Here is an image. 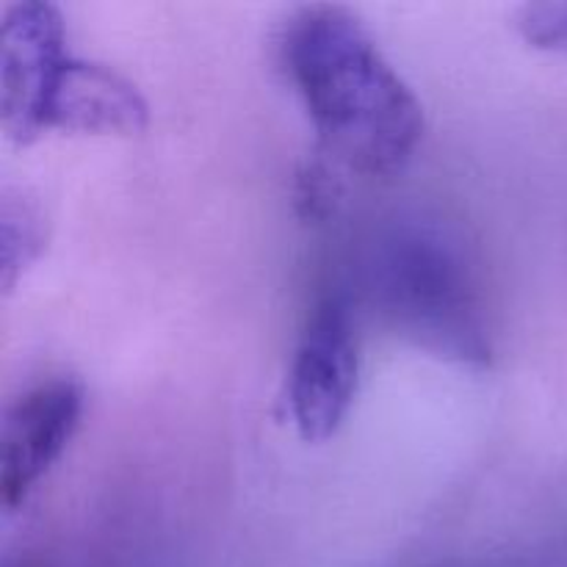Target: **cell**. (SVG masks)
Listing matches in <instances>:
<instances>
[{
    "label": "cell",
    "mask_w": 567,
    "mask_h": 567,
    "mask_svg": "<svg viewBox=\"0 0 567 567\" xmlns=\"http://www.w3.org/2000/svg\"><path fill=\"white\" fill-rule=\"evenodd\" d=\"M70 55L64 20L53 3L25 0L6 9L0 28L3 131L17 144L42 136L44 103Z\"/></svg>",
    "instance_id": "cell-4"
},
{
    "label": "cell",
    "mask_w": 567,
    "mask_h": 567,
    "mask_svg": "<svg viewBox=\"0 0 567 567\" xmlns=\"http://www.w3.org/2000/svg\"><path fill=\"white\" fill-rule=\"evenodd\" d=\"M365 299L391 330L452 363L482 369L493 343L474 271L430 221L385 227L365 255Z\"/></svg>",
    "instance_id": "cell-2"
},
{
    "label": "cell",
    "mask_w": 567,
    "mask_h": 567,
    "mask_svg": "<svg viewBox=\"0 0 567 567\" xmlns=\"http://www.w3.org/2000/svg\"><path fill=\"white\" fill-rule=\"evenodd\" d=\"M39 214L25 199L3 203V286H14V277L33 264L42 252V227Z\"/></svg>",
    "instance_id": "cell-7"
},
{
    "label": "cell",
    "mask_w": 567,
    "mask_h": 567,
    "mask_svg": "<svg viewBox=\"0 0 567 567\" xmlns=\"http://www.w3.org/2000/svg\"><path fill=\"white\" fill-rule=\"evenodd\" d=\"M147 103L133 83L103 64L70 55L44 103L42 133H138Z\"/></svg>",
    "instance_id": "cell-6"
},
{
    "label": "cell",
    "mask_w": 567,
    "mask_h": 567,
    "mask_svg": "<svg viewBox=\"0 0 567 567\" xmlns=\"http://www.w3.org/2000/svg\"><path fill=\"white\" fill-rule=\"evenodd\" d=\"M83 391L75 380L55 377L22 393L3 419L0 496L6 513H14L55 460L64 454L81 424Z\"/></svg>",
    "instance_id": "cell-5"
},
{
    "label": "cell",
    "mask_w": 567,
    "mask_h": 567,
    "mask_svg": "<svg viewBox=\"0 0 567 567\" xmlns=\"http://www.w3.org/2000/svg\"><path fill=\"white\" fill-rule=\"evenodd\" d=\"M20 567H28V565H20Z\"/></svg>",
    "instance_id": "cell-9"
},
{
    "label": "cell",
    "mask_w": 567,
    "mask_h": 567,
    "mask_svg": "<svg viewBox=\"0 0 567 567\" xmlns=\"http://www.w3.org/2000/svg\"><path fill=\"white\" fill-rule=\"evenodd\" d=\"M358 336L347 299H321L288 371V413L305 443H324L341 430L358 393Z\"/></svg>",
    "instance_id": "cell-3"
},
{
    "label": "cell",
    "mask_w": 567,
    "mask_h": 567,
    "mask_svg": "<svg viewBox=\"0 0 567 567\" xmlns=\"http://www.w3.org/2000/svg\"><path fill=\"white\" fill-rule=\"evenodd\" d=\"M518 28L526 42L543 50H567V0H546L520 9Z\"/></svg>",
    "instance_id": "cell-8"
},
{
    "label": "cell",
    "mask_w": 567,
    "mask_h": 567,
    "mask_svg": "<svg viewBox=\"0 0 567 567\" xmlns=\"http://www.w3.org/2000/svg\"><path fill=\"white\" fill-rule=\"evenodd\" d=\"M321 147L365 177H393L424 138V105L343 6H305L282 39Z\"/></svg>",
    "instance_id": "cell-1"
}]
</instances>
